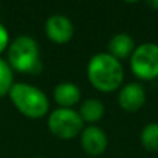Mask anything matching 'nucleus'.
Listing matches in <instances>:
<instances>
[{"mask_svg": "<svg viewBox=\"0 0 158 158\" xmlns=\"http://www.w3.org/2000/svg\"><path fill=\"white\" fill-rule=\"evenodd\" d=\"M144 3L148 8L158 11V0H144Z\"/></svg>", "mask_w": 158, "mask_h": 158, "instance_id": "obj_15", "label": "nucleus"}, {"mask_svg": "<svg viewBox=\"0 0 158 158\" xmlns=\"http://www.w3.org/2000/svg\"><path fill=\"white\" fill-rule=\"evenodd\" d=\"M135 49H136V44H135L133 38L126 32L115 33L108 42V53L119 61L131 58Z\"/></svg>", "mask_w": 158, "mask_h": 158, "instance_id": "obj_10", "label": "nucleus"}, {"mask_svg": "<svg viewBox=\"0 0 158 158\" xmlns=\"http://www.w3.org/2000/svg\"><path fill=\"white\" fill-rule=\"evenodd\" d=\"M35 158H43V157H35Z\"/></svg>", "mask_w": 158, "mask_h": 158, "instance_id": "obj_17", "label": "nucleus"}, {"mask_svg": "<svg viewBox=\"0 0 158 158\" xmlns=\"http://www.w3.org/2000/svg\"><path fill=\"white\" fill-rule=\"evenodd\" d=\"M14 85V71L3 57H0V98L8 94Z\"/></svg>", "mask_w": 158, "mask_h": 158, "instance_id": "obj_13", "label": "nucleus"}, {"mask_svg": "<svg viewBox=\"0 0 158 158\" xmlns=\"http://www.w3.org/2000/svg\"><path fill=\"white\" fill-rule=\"evenodd\" d=\"M79 115H81L82 121L89 125H96L98 121L103 119L104 114H106V106L101 100L98 98H86L81 103L78 110Z\"/></svg>", "mask_w": 158, "mask_h": 158, "instance_id": "obj_11", "label": "nucleus"}, {"mask_svg": "<svg viewBox=\"0 0 158 158\" xmlns=\"http://www.w3.org/2000/svg\"><path fill=\"white\" fill-rule=\"evenodd\" d=\"M131 71L140 81H154L158 78V44L144 42L137 44L129 58Z\"/></svg>", "mask_w": 158, "mask_h": 158, "instance_id": "obj_5", "label": "nucleus"}, {"mask_svg": "<svg viewBox=\"0 0 158 158\" xmlns=\"http://www.w3.org/2000/svg\"><path fill=\"white\" fill-rule=\"evenodd\" d=\"M53 97L61 108H72L81 101L82 92L79 86L74 82H61L56 85L53 90Z\"/></svg>", "mask_w": 158, "mask_h": 158, "instance_id": "obj_9", "label": "nucleus"}, {"mask_svg": "<svg viewBox=\"0 0 158 158\" xmlns=\"http://www.w3.org/2000/svg\"><path fill=\"white\" fill-rule=\"evenodd\" d=\"M140 143L150 153L158 151V122H150L140 132Z\"/></svg>", "mask_w": 158, "mask_h": 158, "instance_id": "obj_12", "label": "nucleus"}, {"mask_svg": "<svg viewBox=\"0 0 158 158\" xmlns=\"http://www.w3.org/2000/svg\"><path fill=\"white\" fill-rule=\"evenodd\" d=\"M6 53H7L6 61L13 71L29 75L40 74L43 68L40 58V47L32 36H17L10 42Z\"/></svg>", "mask_w": 158, "mask_h": 158, "instance_id": "obj_3", "label": "nucleus"}, {"mask_svg": "<svg viewBox=\"0 0 158 158\" xmlns=\"http://www.w3.org/2000/svg\"><path fill=\"white\" fill-rule=\"evenodd\" d=\"M125 3H131V4H133V3H137V2H140V0H123Z\"/></svg>", "mask_w": 158, "mask_h": 158, "instance_id": "obj_16", "label": "nucleus"}, {"mask_svg": "<svg viewBox=\"0 0 158 158\" xmlns=\"http://www.w3.org/2000/svg\"><path fill=\"white\" fill-rule=\"evenodd\" d=\"M10 42L11 40H10V33H8V29L2 24V22H0V56H2V53L7 52Z\"/></svg>", "mask_w": 158, "mask_h": 158, "instance_id": "obj_14", "label": "nucleus"}, {"mask_svg": "<svg viewBox=\"0 0 158 158\" xmlns=\"http://www.w3.org/2000/svg\"><path fill=\"white\" fill-rule=\"evenodd\" d=\"M146 89L142 83L129 82L122 85L118 93V104L126 112H136L146 104Z\"/></svg>", "mask_w": 158, "mask_h": 158, "instance_id": "obj_8", "label": "nucleus"}, {"mask_svg": "<svg viewBox=\"0 0 158 158\" xmlns=\"http://www.w3.org/2000/svg\"><path fill=\"white\" fill-rule=\"evenodd\" d=\"M81 147L87 156L98 157L104 154L108 147L107 133L97 125H87L79 135Z\"/></svg>", "mask_w": 158, "mask_h": 158, "instance_id": "obj_7", "label": "nucleus"}, {"mask_svg": "<svg viewBox=\"0 0 158 158\" xmlns=\"http://www.w3.org/2000/svg\"><path fill=\"white\" fill-rule=\"evenodd\" d=\"M44 33L54 44H67L74 38L75 28L72 21L64 14H53L44 22Z\"/></svg>", "mask_w": 158, "mask_h": 158, "instance_id": "obj_6", "label": "nucleus"}, {"mask_svg": "<svg viewBox=\"0 0 158 158\" xmlns=\"http://www.w3.org/2000/svg\"><path fill=\"white\" fill-rule=\"evenodd\" d=\"M47 128L57 139L71 140L81 135L85 128V122L77 110L58 107L47 117Z\"/></svg>", "mask_w": 158, "mask_h": 158, "instance_id": "obj_4", "label": "nucleus"}, {"mask_svg": "<svg viewBox=\"0 0 158 158\" xmlns=\"http://www.w3.org/2000/svg\"><path fill=\"white\" fill-rule=\"evenodd\" d=\"M7 96L17 111L29 119H40L50 111V101L46 93L28 82H14Z\"/></svg>", "mask_w": 158, "mask_h": 158, "instance_id": "obj_2", "label": "nucleus"}, {"mask_svg": "<svg viewBox=\"0 0 158 158\" xmlns=\"http://www.w3.org/2000/svg\"><path fill=\"white\" fill-rule=\"evenodd\" d=\"M89 83L101 93H112L123 85L125 71L119 60L110 53H96L86 67Z\"/></svg>", "mask_w": 158, "mask_h": 158, "instance_id": "obj_1", "label": "nucleus"}]
</instances>
